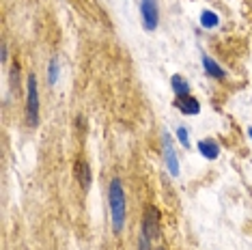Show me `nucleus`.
Wrapping results in <instances>:
<instances>
[{"label": "nucleus", "mask_w": 252, "mask_h": 250, "mask_svg": "<svg viewBox=\"0 0 252 250\" xmlns=\"http://www.w3.org/2000/svg\"><path fill=\"white\" fill-rule=\"evenodd\" d=\"M108 198H110V216H112V229L114 233H121L125 226V194L121 179L114 177L108 188Z\"/></svg>", "instance_id": "nucleus-1"}, {"label": "nucleus", "mask_w": 252, "mask_h": 250, "mask_svg": "<svg viewBox=\"0 0 252 250\" xmlns=\"http://www.w3.org/2000/svg\"><path fill=\"white\" fill-rule=\"evenodd\" d=\"M28 95H26V121L31 127H37L39 123V91H37V76H28Z\"/></svg>", "instance_id": "nucleus-2"}, {"label": "nucleus", "mask_w": 252, "mask_h": 250, "mask_svg": "<svg viewBox=\"0 0 252 250\" xmlns=\"http://www.w3.org/2000/svg\"><path fill=\"white\" fill-rule=\"evenodd\" d=\"M140 13H142V24H145L147 31H156L159 22L158 0H140Z\"/></svg>", "instance_id": "nucleus-3"}, {"label": "nucleus", "mask_w": 252, "mask_h": 250, "mask_svg": "<svg viewBox=\"0 0 252 250\" xmlns=\"http://www.w3.org/2000/svg\"><path fill=\"white\" fill-rule=\"evenodd\" d=\"M158 229H159L158 209H156V207H147L145 218H142V233H145L149 240H153V237H158V233H159Z\"/></svg>", "instance_id": "nucleus-4"}, {"label": "nucleus", "mask_w": 252, "mask_h": 250, "mask_svg": "<svg viewBox=\"0 0 252 250\" xmlns=\"http://www.w3.org/2000/svg\"><path fill=\"white\" fill-rule=\"evenodd\" d=\"M164 160H166V166H168L170 175H173V177H179V162H177V153L173 149L168 132H164Z\"/></svg>", "instance_id": "nucleus-5"}, {"label": "nucleus", "mask_w": 252, "mask_h": 250, "mask_svg": "<svg viewBox=\"0 0 252 250\" xmlns=\"http://www.w3.org/2000/svg\"><path fill=\"white\" fill-rule=\"evenodd\" d=\"M175 106L179 108L183 115H198V112H200L198 99H194L192 95H186V97H177V99H175Z\"/></svg>", "instance_id": "nucleus-6"}, {"label": "nucleus", "mask_w": 252, "mask_h": 250, "mask_svg": "<svg viewBox=\"0 0 252 250\" xmlns=\"http://www.w3.org/2000/svg\"><path fill=\"white\" fill-rule=\"evenodd\" d=\"M198 151H200V156H205V160H216L220 156V147H218L216 140H200Z\"/></svg>", "instance_id": "nucleus-7"}, {"label": "nucleus", "mask_w": 252, "mask_h": 250, "mask_svg": "<svg viewBox=\"0 0 252 250\" xmlns=\"http://www.w3.org/2000/svg\"><path fill=\"white\" fill-rule=\"evenodd\" d=\"M203 67H205V71H207L211 78H218V80H222V78L226 76L224 69H222V67L218 65L211 56H203Z\"/></svg>", "instance_id": "nucleus-8"}, {"label": "nucleus", "mask_w": 252, "mask_h": 250, "mask_svg": "<svg viewBox=\"0 0 252 250\" xmlns=\"http://www.w3.org/2000/svg\"><path fill=\"white\" fill-rule=\"evenodd\" d=\"M76 170H78V181H80V186H82L84 190H89V188H91V168H89V164L84 162V160H80L78 166H76Z\"/></svg>", "instance_id": "nucleus-9"}, {"label": "nucleus", "mask_w": 252, "mask_h": 250, "mask_svg": "<svg viewBox=\"0 0 252 250\" xmlns=\"http://www.w3.org/2000/svg\"><path fill=\"white\" fill-rule=\"evenodd\" d=\"M170 84H173V91L177 93V97H186V95H190V84L183 80L181 76H173Z\"/></svg>", "instance_id": "nucleus-10"}, {"label": "nucleus", "mask_w": 252, "mask_h": 250, "mask_svg": "<svg viewBox=\"0 0 252 250\" xmlns=\"http://www.w3.org/2000/svg\"><path fill=\"white\" fill-rule=\"evenodd\" d=\"M218 15L214 13V11H203V13H200V26L203 28H216L218 26Z\"/></svg>", "instance_id": "nucleus-11"}, {"label": "nucleus", "mask_w": 252, "mask_h": 250, "mask_svg": "<svg viewBox=\"0 0 252 250\" xmlns=\"http://www.w3.org/2000/svg\"><path fill=\"white\" fill-rule=\"evenodd\" d=\"M56 78H59V61L52 59L50 61V67H48V84H56Z\"/></svg>", "instance_id": "nucleus-12"}, {"label": "nucleus", "mask_w": 252, "mask_h": 250, "mask_svg": "<svg viewBox=\"0 0 252 250\" xmlns=\"http://www.w3.org/2000/svg\"><path fill=\"white\" fill-rule=\"evenodd\" d=\"M177 138H179V143L183 147H190V136H188V129L186 127H179L177 129Z\"/></svg>", "instance_id": "nucleus-13"}, {"label": "nucleus", "mask_w": 252, "mask_h": 250, "mask_svg": "<svg viewBox=\"0 0 252 250\" xmlns=\"http://www.w3.org/2000/svg\"><path fill=\"white\" fill-rule=\"evenodd\" d=\"M138 250H151V240H149L145 233L140 235V246H138Z\"/></svg>", "instance_id": "nucleus-14"}, {"label": "nucleus", "mask_w": 252, "mask_h": 250, "mask_svg": "<svg viewBox=\"0 0 252 250\" xmlns=\"http://www.w3.org/2000/svg\"><path fill=\"white\" fill-rule=\"evenodd\" d=\"M248 134H250V138H252V127H250V129H248Z\"/></svg>", "instance_id": "nucleus-15"}]
</instances>
